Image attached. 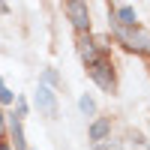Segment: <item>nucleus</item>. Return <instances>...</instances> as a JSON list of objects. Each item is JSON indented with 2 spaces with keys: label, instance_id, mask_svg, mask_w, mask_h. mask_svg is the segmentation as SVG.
<instances>
[{
  "label": "nucleus",
  "instance_id": "1",
  "mask_svg": "<svg viewBox=\"0 0 150 150\" xmlns=\"http://www.w3.org/2000/svg\"><path fill=\"white\" fill-rule=\"evenodd\" d=\"M114 36H117V42H123L129 48V51H135V54H147L150 57V30L147 27H132V30H117L114 27Z\"/></svg>",
  "mask_w": 150,
  "mask_h": 150
},
{
  "label": "nucleus",
  "instance_id": "2",
  "mask_svg": "<svg viewBox=\"0 0 150 150\" xmlns=\"http://www.w3.org/2000/svg\"><path fill=\"white\" fill-rule=\"evenodd\" d=\"M108 39L105 36H90V33H84V36H78V54H81V60L87 66L90 63H96L99 57H108Z\"/></svg>",
  "mask_w": 150,
  "mask_h": 150
},
{
  "label": "nucleus",
  "instance_id": "3",
  "mask_svg": "<svg viewBox=\"0 0 150 150\" xmlns=\"http://www.w3.org/2000/svg\"><path fill=\"white\" fill-rule=\"evenodd\" d=\"M87 69H90V78L96 81V87H102L105 93H114L117 78H114V66H111V57H99L96 63H90Z\"/></svg>",
  "mask_w": 150,
  "mask_h": 150
},
{
  "label": "nucleus",
  "instance_id": "4",
  "mask_svg": "<svg viewBox=\"0 0 150 150\" xmlns=\"http://www.w3.org/2000/svg\"><path fill=\"white\" fill-rule=\"evenodd\" d=\"M66 15H69L72 27L78 30L81 36L90 30V9H87V3H81V0H69V3H66Z\"/></svg>",
  "mask_w": 150,
  "mask_h": 150
},
{
  "label": "nucleus",
  "instance_id": "5",
  "mask_svg": "<svg viewBox=\"0 0 150 150\" xmlns=\"http://www.w3.org/2000/svg\"><path fill=\"white\" fill-rule=\"evenodd\" d=\"M108 12H111V21H114L117 30H132V27H138V15H135L132 6L117 3V6H111Z\"/></svg>",
  "mask_w": 150,
  "mask_h": 150
},
{
  "label": "nucleus",
  "instance_id": "6",
  "mask_svg": "<svg viewBox=\"0 0 150 150\" xmlns=\"http://www.w3.org/2000/svg\"><path fill=\"white\" fill-rule=\"evenodd\" d=\"M36 108H39L45 117H57V93L51 87L39 84V90H36Z\"/></svg>",
  "mask_w": 150,
  "mask_h": 150
},
{
  "label": "nucleus",
  "instance_id": "7",
  "mask_svg": "<svg viewBox=\"0 0 150 150\" xmlns=\"http://www.w3.org/2000/svg\"><path fill=\"white\" fill-rule=\"evenodd\" d=\"M9 138H12V147L15 150H30L27 147V138H24V120L18 114H9Z\"/></svg>",
  "mask_w": 150,
  "mask_h": 150
},
{
  "label": "nucleus",
  "instance_id": "8",
  "mask_svg": "<svg viewBox=\"0 0 150 150\" xmlns=\"http://www.w3.org/2000/svg\"><path fill=\"white\" fill-rule=\"evenodd\" d=\"M108 135H111V117H96L90 126V141L99 147L102 141H108Z\"/></svg>",
  "mask_w": 150,
  "mask_h": 150
},
{
  "label": "nucleus",
  "instance_id": "9",
  "mask_svg": "<svg viewBox=\"0 0 150 150\" xmlns=\"http://www.w3.org/2000/svg\"><path fill=\"white\" fill-rule=\"evenodd\" d=\"M78 108L84 111L87 117H93V114H96V102H93V96H81V99H78Z\"/></svg>",
  "mask_w": 150,
  "mask_h": 150
},
{
  "label": "nucleus",
  "instance_id": "10",
  "mask_svg": "<svg viewBox=\"0 0 150 150\" xmlns=\"http://www.w3.org/2000/svg\"><path fill=\"white\" fill-rule=\"evenodd\" d=\"M12 102H15V93H12L3 84V78H0V105H12Z\"/></svg>",
  "mask_w": 150,
  "mask_h": 150
},
{
  "label": "nucleus",
  "instance_id": "11",
  "mask_svg": "<svg viewBox=\"0 0 150 150\" xmlns=\"http://www.w3.org/2000/svg\"><path fill=\"white\" fill-rule=\"evenodd\" d=\"M42 81H45V87H51V84H57V72H54V69H45V75H42Z\"/></svg>",
  "mask_w": 150,
  "mask_h": 150
},
{
  "label": "nucleus",
  "instance_id": "12",
  "mask_svg": "<svg viewBox=\"0 0 150 150\" xmlns=\"http://www.w3.org/2000/svg\"><path fill=\"white\" fill-rule=\"evenodd\" d=\"M0 144H6V114L0 111Z\"/></svg>",
  "mask_w": 150,
  "mask_h": 150
},
{
  "label": "nucleus",
  "instance_id": "13",
  "mask_svg": "<svg viewBox=\"0 0 150 150\" xmlns=\"http://www.w3.org/2000/svg\"><path fill=\"white\" fill-rule=\"evenodd\" d=\"M0 150H12V147H9V144H0Z\"/></svg>",
  "mask_w": 150,
  "mask_h": 150
}]
</instances>
